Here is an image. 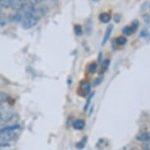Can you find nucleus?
I'll return each mask as SVG.
<instances>
[{"label": "nucleus", "instance_id": "obj_1", "mask_svg": "<svg viewBox=\"0 0 150 150\" xmlns=\"http://www.w3.org/2000/svg\"><path fill=\"white\" fill-rule=\"evenodd\" d=\"M45 10L43 8H38L35 9L34 11L28 15L24 18L21 21V25L23 28L25 29H30L32 28L35 27L37 25V23L39 22L40 18L44 15Z\"/></svg>", "mask_w": 150, "mask_h": 150}, {"label": "nucleus", "instance_id": "obj_2", "mask_svg": "<svg viewBox=\"0 0 150 150\" xmlns=\"http://www.w3.org/2000/svg\"><path fill=\"white\" fill-rule=\"evenodd\" d=\"M27 3L26 0H13L11 8L13 10L19 11L24 7V6Z\"/></svg>", "mask_w": 150, "mask_h": 150}, {"label": "nucleus", "instance_id": "obj_3", "mask_svg": "<svg viewBox=\"0 0 150 150\" xmlns=\"http://www.w3.org/2000/svg\"><path fill=\"white\" fill-rule=\"evenodd\" d=\"M80 93L83 96H86L88 95L89 92L91 91V84L88 81H83L81 83V86H80Z\"/></svg>", "mask_w": 150, "mask_h": 150}, {"label": "nucleus", "instance_id": "obj_4", "mask_svg": "<svg viewBox=\"0 0 150 150\" xmlns=\"http://www.w3.org/2000/svg\"><path fill=\"white\" fill-rule=\"evenodd\" d=\"M136 139L143 142H150V132H142L136 136Z\"/></svg>", "mask_w": 150, "mask_h": 150}, {"label": "nucleus", "instance_id": "obj_5", "mask_svg": "<svg viewBox=\"0 0 150 150\" xmlns=\"http://www.w3.org/2000/svg\"><path fill=\"white\" fill-rule=\"evenodd\" d=\"M113 25H109L106 28L105 33L104 35V38H103V41H102V44L105 45L107 42V41L109 39V37H110L111 34H112V30H113Z\"/></svg>", "mask_w": 150, "mask_h": 150}, {"label": "nucleus", "instance_id": "obj_6", "mask_svg": "<svg viewBox=\"0 0 150 150\" xmlns=\"http://www.w3.org/2000/svg\"><path fill=\"white\" fill-rule=\"evenodd\" d=\"M99 19L102 23H108L111 20V15L108 13H102L99 16Z\"/></svg>", "mask_w": 150, "mask_h": 150}, {"label": "nucleus", "instance_id": "obj_7", "mask_svg": "<svg viewBox=\"0 0 150 150\" xmlns=\"http://www.w3.org/2000/svg\"><path fill=\"white\" fill-rule=\"evenodd\" d=\"M109 64H110V61L108 59H106L104 61V62H102V64H101V70L99 71V74L100 75H103L108 69V66H109Z\"/></svg>", "mask_w": 150, "mask_h": 150}, {"label": "nucleus", "instance_id": "obj_8", "mask_svg": "<svg viewBox=\"0 0 150 150\" xmlns=\"http://www.w3.org/2000/svg\"><path fill=\"white\" fill-rule=\"evenodd\" d=\"M84 126H85V123L83 120H77L73 123V127L76 130H82L83 129Z\"/></svg>", "mask_w": 150, "mask_h": 150}, {"label": "nucleus", "instance_id": "obj_9", "mask_svg": "<svg viewBox=\"0 0 150 150\" xmlns=\"http://www.w3.org/2000/svg\"><path fill=\"white\" fill-rule=\"evenodd\" d=\"M13 0H0V6L1 7L10 8L12 5Z\"/></svg>", "mask_w": 150, "mask_h": 150}, {"label": "nucleus", "instance_id": "obj_10", "mask_svg": "<svg viewBox=\"0 0 150 150\" xmlns=\"http://www.w3.org/2000/svg\"><path fill=\"white\" fill-rule=\"evenodd\" d=\"M122 32H123V34L126 35H130L133 34L134 32L133 31V29H132L131 26H125V27L123 28V30H122Z\"/></svg>", "mask_w": 150, "mask_h": 150}, {"label": "nucleus", "instance_id": "obj_11", "mask_svg": "<svg viewBox=\"0 0 150 150\" xmlns=\"http://www.w3.org/2000/svg\"><path fill=\"white\" fill-rule=\"evenodd\" d=\"M116 43L118 45H120V46H123V45H125L127 42V38L124 36H119L117 39H116Z\"/></svg>", "mask_w": 150, "mask_h": 150}, {"label": "nucleus", "instance_id": "obj_12", "mask_svg": "<svg viewBox=\"0 0 150 150\" xmlns=\"http://www.w3.org/2000/svg\"><path fill=\"white\" fill-rule=\"evenodd\" d=\"M97 69H98V66H97V64L95 62H93V63L89 64L88 71H90V73L93 74L97 71Z\"/></svg>", "mask_w": 150, "mask_h": 150}, {"label": "nucleus", "instance_id": "obj_13", "mask_svg": "<svg viewBox=\"0 0 150 150\" xmlns=\"http://www.w3.org/2000/svg\"><path fill=\"white\" fill-rule=\"evenodd\" d=\"M74 31H75V34L77 35H80L83 33L82 27L79 25H76L74 26Z\"/></svg>", "mask_w": 150, "mask_h": 150}, {"label": "nucleus", "instance_id": "obj_14", "mask_svg": "<svg viewBox=\"0 0 150 150\" xmlns=\"http://www.w3.org/2000/svg\"><path fill=\"white\" fill-rule=\"evenodd\" d=\"M7 100V95L5 93H0V105Z\"/></svg>", "mask_w": 150, "mask_h": 150}, {"label": "nucleus", "instance_id": "obj_15", "mask_svg": "<svg viewBox=\"0 0 150 150\" xmlns=\"http://www.w3.org/2000/svg\"><path fill=\"white\" fill-rule=\"evenodd\" d=\"M130 26H131V28H132V29H133L134 32H135V31L138 29V26H139V22H138V21H134Z\"/></svg>", "mask_w": 150, "mask_h": 150}, {"label": "nucleus", "instance_id": "obj_16", "mask_svg": "<svg viewBox=\"0 0 150 150\" xmlns=\"http://www.w3.org/2000/svg\"><path fill=\"white\" fill-rule=\"evenodd\" d=\"M143 150H150V142H144L142 145Z\"/></svg>", "mask_w": 150, "mask_h": 150}, {"label": "nucleus", "instance_id": "obj_17", "mask_svg": "<svg viewBox=\"0 0 150 150\" xmlns=\"http://www.w3.org/2000/svg\"><path fill=\"white\" fill-rule=\"evenodd\" d=\"M86 138H85L83 141H81L80 142H79L78 144L76 145L77 148H79V149H82V148L84 147V145H85V143H86Z\"/></svg>", "mask_w": 150, "mask_h": 150}, {"label": "nucleus", "instance_id": "obj_18", "mask_svg": "<svg viewBox=\"0 0 150 150\" xmlns=\"http://www.w3.org/2000/svg\"><path fill=\"white\" fill-rule=\"evenodd\" d=\"M92 97H93V93H91V94H90V95H89L88 101H87V102H86V106H85V110H86V108H87V107H88L89 104H90V102H91V98H92Z\"/></svg>", "mask_w": 150, "mask_h": 150}, {"label": "nucleus", "instance_id": "obj_19", "mask_svg": "<svg viewBox=\"0 0 150 150\" xmlns=\"http://www.w3.org/2000/svg\"><path fill=\"white\" fill-rule=\"evenodd\" d=\"M114 21H116V23H118L120 21V14H116L114 16Z\"/></svg>", "mask_w": 150, "mask_h": 150}, {"label": "nucleus", "instance_id": "obj_20", "mask_svg": "<svg viewBox=\"0 0 150 150\" xmlns=\"http://www.w3.org/2000/svg\"><path fill=\"white\" fill-rule=\"evenodd\" d=\"M43 1H44V0H31L30 3H32V4H36V3H42Z\"/></svg>", "mask_w": 150, "mask_h": 150}, {"label": "nucleus", "instance_id": "obj_21", "mask_svg": "<svg viewBox=\"0 0 150 150\" xmlns=\"http://www.w3.org/2000/svg\"><path fill=\"white\" fill-rule=\"evenodd\" d=\"M130 150H139L138 149H137V148H132V149H130Z\"/></svg>", "mask_w": 150, "mask_h": 150}, {"label": "nucleus", "instance_id": "obj_22", "mask_svg": "<svg viewBox=\"0 0 150 150\" xmlns=\"http://www.w3.org/2000/svg\"><path fill=\"white\" fill-rule=\"evenodd\" d=\"M92 1H93V2H98V1H99V0H92Z\"/></svg>", "mask_w": 150, "mask_h": 150}, {"label": "nucleus", "instance_id": "obj_23", "mask_svg": "<svg viewBox=\"0 0 150 150\" xmlns=\"http://www.w3.org/2000/svg\"><path fill=\"white\" fill-rule=\"evenodd\" d=\"M1 10H2V7H1V6H0V12H1Z\"/></svg>", "mask_w": 150, "mask_h": 150}, {"label": "nucleus", "instance_id": "obj_24", "mask_svg": "<svg viewBox=\"0 0 150 150\" xmlns=\"http://www.w3.org/2000/svg\"><path fill=\"white\" fill-rule=\"evenodd\" d=\"M29 1H31V0H29Z\"/></svg>", "mask_w": 150, "mask_h": 150}]
</instances>
